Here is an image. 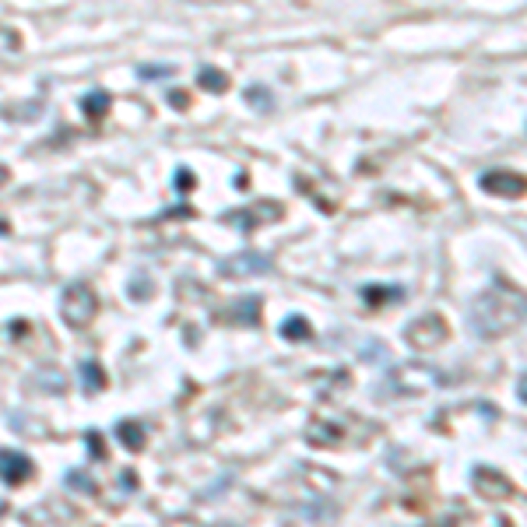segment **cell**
<instances>
[{"label": "cell", "instance_id": "cell-1", "mask_svg": "<svg viewBox=\"0 0 527 527\" xmlns=\"http://www.w3.org/2000/svg\"><path fill=\"white\" fill-rule=\"evenodd\" d=\"M95 313H98V299H95V292H92L85 282H74V285L64 288V295H60V316H64L71 327L92 324Z\"/></svg>", "mask_w": 527, "mask_h": 527}, {"label": "cell", "instance_id": "cell-2", "mask_svg": "<svg viewBox=\"0 0 527 527\" xmlns=\"http://www.w3.org/2000/svg\"><path fill=\"white\" fill-rule=\"evenodd\" d=\"M32 471H35V464H32L28 453L11 450V447H0V482H4V485H21V482H28Z\"/></svg>", "mask_w": 527, "mask_h": 527}, {"label": "cell", "instance_id": "cell-3", "mask_svg": "<svg viewBox=\"0 0 527 527\" xmlns=\"http://www.w3.org/2000/svg\"><path fill=\"white\" fill-rule=\"evenodd\" d=\"M264 268H268V260L257 257V253H243V257H232V260L222 264L225 275H257V271H264Z\"/></svg>", "mask_w": 527, "mask_h": 527}, {"label": "cell", "instance_id": "cell-4", "mask_svg": "<svg viewBox=\"0 0 527 527\" xmlns=\"http://www.w3.org/2000/svg\"><path fill=\"white\" fill-rule=\"evenodd\" d=\"M81 110H85V116H102L105 110H110V95L105 92H88L85 98H81Z\"/></svg>", "mask_w": 527, "mask_h": 527}, {"label": "cell", "instance_id": "cell-5", "mask_svg": "<svg viewBox=\"0 0 527 527\" xmlns=\"http://www.w3.org/2000/svg\"><path fill=\"white\" fill-rule=\"evenodd\" d=\"M81 377H85V390H92V394L105 387V373L98 369V362H92V358L81 362Z\"/></svg>", "mask_w": 527, "mask_h": 527}, {"label": "cell", "instance_id": "cell-6", "mask_svg": "<svg viewBox=\"0 0 527 527\" xmlns=\"http://www.w3.org/2000/svg\"><path fill=\"white\" fill-rule=\"evenodd\" d=\"M116 436H120V443L130 447V450L141 447V426H137V422H120V426H116Z\"/></svg>", "mask_w": 527, "mask_h": 527}, {"label": "cell", "instance_id": "cell-7", "mask_svg": "<svg viewBox=\"0 0 527 527\" xmlns=\"http://www.w3.org/2000/svg\"><path fill=\"white\" fill-rule=\"evenodd\" d=\"M200 85H204L207 92H222V88H225V74L207 67V71H200Z\"/></svg>", "mask_w": 527, "mask_h": 527}, {"label": "cell", "instance_id": "cell-8", "mask_svg": "<svg viewBox=\"0 0 527 527\" xmlns=\"http://www.w3.org/2000/svg\"><path fill=\"white\" fill-rule=\"evenodd\" d=\"M71 489H81V492H92L95 485H92V478H88V474H81V471H67V478H64Z\"/></svg>", "mask_w": 527, "mask_h": 527}, {"label": "cell", "instance_id": "cell-9", "mask_svg": "<svg viewBox=\"0 0 527 527\" xmlns=\"http://www.w3.org/2000/svg\"><path fill=\"white\" fill-rule=\"evenodd\" d=\"M173 74V67H141V78H166Z\"/></svg>", "mask_w": 527, "mask_h": 527}, {"label": "cell", "instance_id": "cell-10", "mask_svg": "<svg viewBox=\"0 0 527 527\" xmlns=\"http://www.w3.org/2000/svg\"><path fill=\"white\" fill-rule=\"evenodd\" d=\"M85 440H88V450H92V457H102V443H98V433H88Z\"/></svg>", "mask_w": 527, "mask_h": 527}, {"label": "cell", "instance_id": "cell-11", "mask_svg": "<svg viewBox=\"0 0 527 527\" xmlns=\"http://www.w3.org/2000/svg\"><path fill=\"white\" fill-rule=\"evenodd\" d=\"M8 232V222H0V236H4Z\"/></svg>", "mask_w": 527, "mask_h": 527}]
</instances>
